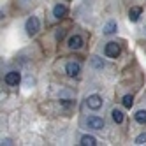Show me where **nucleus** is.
<instances>
[{
    "label": "nucleus",
    "mask_w": 146,
    "mask_h": 146,
    "mask_svg": "<svg viewBox=\"0 0 146 146\" xmlns=\"http://www.w3.org/2000/svg\"><path fill=\"white\" fill-rule=\"evenodd\" d=\"M65 72L70 78H78L79 72H81V64L79 62H67L65 64Z\"/></svg>",
    "instance_id": "5"
},
{
    "label": "nucleus",
    "mask_w": 146,
    "mask_h": 146,
    "mask_svg": "<svg viewBox=\"0 0 146 146\" xmlns=\"http://www.w3.org/2000/svg\"><path fill=\"white\" fill-rule=\"evenodd\" d=\"M60 104H62V106H65V108H70L74 102H72V100H69V99H64V100H60Z\"/></svg>",
    "instance_id": "17"
},
{
    "label": "nucleus",
    "mask_w": 146,
    "mask_h": 146,
    "mask_svg": "<svg viewBox=\"0 0 146 146\" xmlns=\"http://www.w3.org/2000/svg\"><path fill=\"white\" fill-rule=\"evenodd\" d=\"M143 13V9L141 7H130V11H129V18H130V21H137L139 16Z\"/></svg>",
    "instance_id": "10"
},
{
    "label": "nucleus",
    "mask_w": 146,
    "mask_h": 146,
    "mask_svg": "<svg viewBox=\"0 0 146 146\" xmlns=\"http://www.w3.org/2000/svg\"><path fill=\"white\" fill-rule=\"evenodd\" d=\"M116 21H109L106 27H104V34H106V35H111V34H114V32H116Z\"/></svg>",
    "instance_id": "13"
},
{
    "label": "nucleus",
    "mask_w": 146,
    "mask_h": 146,
    "mask_svg": "<svg viewBox=\"0 0 146 146\" xmlns=\"http://www.w3.org/2000/svg\"><path fill=\"white\" fill-rule=\"evenodd\" d=\"M64 35H65V30H58V32H56V39H58V40L64 39Z\"/></svg>",
    "instance_id": "18"
},
{
    "label": "nucleus",
    "mask_w": 146,
    "mask_h": 146,
    "mask_svg": "<svg viewBox=\"0 0 146 146\" xmlns=\"http://www.w3.org/2000/svg\"><path fill=\"white\" fill-rule=\"evenodd\" d=\"M4 81H5L7 86H18L19 81H21V74H19L18 70H11L4 76Z\"/></svg>",
    "instance_id": "3"
},
{
    "label": "nucleus",
    "mask_w": 146,
    "mask_h": 146,
    "mask_svg": "<svg viewBox=\"0 0 146 146\" xmlns=\"http://www.w3.org/2000/svg\"><path fill=\"white\" fill-rule=\"evenodd\" d=\"M79 144H83V146H95L97 144V139L95 137H93V135H83V137H81V143Z\"/></svg>",
    "instance_id": "11"
},
{
    "label": "nucleus",
    "mask_w": 146,
    "mask_h": 146,
    "mask_svg": "<svg viewBox=\"0 0 146 146\" xmlns=\"http://www.w3.org/2000/svg\"><path fill=\"white\" fill-rule=\"evenodd\" d=\"M4 144L9 146V144H13V143H11V139H2V146H4Z\"/></svg>",
    "instance_id": "19"
},
{
    "label": "nucleus",
    "mask_w": 146,
    "mask_h": 146,
    "mask_svg": "<svg viewBox=\"0 0 146 146\" xmlns=\"http://www.w3.org/2000/svg\"><path fill=\"white\" fill-rule=\"evenodd\" d=\"M92 64H93V67H97V69H102V67H104V62H102L100 58H97V56L92 58Z\"/></svg>",
    "instance_id": "15"
},
{
    "label": "nucleus",
    "mask_w": 146,
    "mask_h": 146,
    "mask_svg": "<svg viewBox=\"0 0 146 146\" xmlns=\"http://www.w3.org/2000/svg\"><path fill=\"white\" fill-rule=\"evenodd\" d=\"M83 44H85V39H83L79 34L72 35V37H69V40H67L69 49H81V48H83Z\"/></svg>",
    "instance_id": "6"
},
{
    "label": "nucleus",
    "mask_w": 146,
    "mask_h": 146,
    "mask_svg": "<svg viewBox=\"0 0 146 146\" xmlns=\"http://www.w3.org/2000/svg\"><path fill=\"white\" fill-rule=\"evenodd\" d=\"M39 28H40V23H39V19L35 16H30L27 19V23H25V30H27V34L28 35H35L39 32Z\"/></svg>",
    "instance_id": "2"
},
{
    "label": "nucleus",
    "mask_w": 146,
    "mask_h": 146,
    "mask_svg": "<svg viewBox=\"0 0 146 146\" xmlns=\"http://www.w3.org/2000/svg\"><path fill=\"white\" fill-rule=\"evenodd\" d=\"M86 125L92 130H102L104 127H106V123H104V120L100 116H88L86 118Z\"/></svg>",
    "instance_id": "4"
},
{
    "label": "nucleus",
    "mask_w": 146,
    "mask_h": 146,
    "mask_svg": "<svg viewBox=\"0 0 146 146\" xmlns=\"http://www.w3.org/2000/svg\"><path fill=\"white\" fill-rule=\"evenodd\" d=\"M65 14H67V5H65V4L60 2V4H56V5L53 7V16H55V18L60 19V18H64Z\"/></svg>",
    "instance_id": "8"
},
{
    "label": "nucleus",
    "mask_w": 146,
    "mask_h": 146,
    "mask_svg": "<svg viewBox=\"0 0 146 146\" xmlns=\"http://www.w3.org/2000/svg\"><path fill=\"white\" fill-rule=\"evenodd\" d=\"M134 118H135V121H137V123L144 125V123H146V111H144V109H139L137 113L134 114Z\"/></svg>",
    "instance_id": "12"
},
{
    "label": "nucleus",
    "mask_w": 146,
    "mask_h": 146,
    "mask_svg": "<svg viewBox=\"0 0 146 146\" xmlns=\"http://www.w3.org/2000/svg\"><path fill=\"white\" fill-rule=\"evenodd\" d=\"M86 106L90 109H93V111H99L102 108V97L100 95H90L86 99Z\"/></svg>",
    "instance_id": "7"
},
{
    "label": "nucleus",
    "mask_w": 146,
    "mask_h": 146,
    "mask_svg": "<svg viewBox=\"0 0 146 146\" xmlns=\"http://www.w3.org/2000/svg\"><path fill=\"white\" fill-rule=\"evenodd\" d=\"M111 118H113L114 123H118V125L123 123V118H125V116H123V111H121V109H113V111H111Z\"/></svg>",
    "instance_id": "9"
},
{
    "label": "nucleus",
    "mask_w": 146,
    "mask_h": 146,
    "mask_svg": "<svg viewBox=\"0 0 146 146\" xmlns=\"http://www.w3.org/2000/svg\"><path fill=\"white\" fill-rule=\"evenodd\" d=\"M144 143H146V132L139 134L137 137H135V144H144Z\"/></svg>",
    "instance_id": "16"
},
{
    "label": "nucleus",
    "mask_w": 146,
    "mask_h": 146,
    "mask_svg": "<svg viewBox=\"0 0 146 146\" xmlns=\"http://www.w3.org/2000/svg\"><path fill=\"white\" fill-rule=\"evenodd\" d=\"M121 102H123V108H127V109H130V108L134 106V97H132V95H125Z\"/></svg>",
    "instance_id": "14"
},
{
    "label": "nucleus",
    "mask_w": 146,
    "mask_h": 146,
    "mask_svg": "<svg viewBox=\"0 0 146 146\" xmlns=\"http://www.w3.org/2000/svg\"><path fill=\"white\" fill-rule=\"evenodd\" d=\"M104 53H106V56H109V58H118L120 56V53H121V46L118 44V42H108L106 44V48H104Z\"/></svg>",
    "instance_id": "1"
}]
</instances>
